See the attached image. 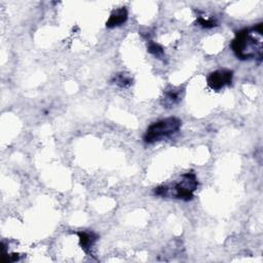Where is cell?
<instances>
[{
  "label": "cell",
  "mask_w": 263,
  "mask_h": 263,
  "mask_svg": "<svg viewBox=\"0 0 263 263\" xmlns=\"http://www.w3.org/2000/svg\"><path fill=\"white\" fill-rule=\"evenodd\" d=\"M127 10L125 7H120L112 11L108 21L106 22V27L108 28H115L118 26L123 25L127 21Z\"/></svg>",
  "instance_id": "obj_6"
},
{
  "label": "cell",
  "mask_w": 263,
  "mask_h": 263,
  "mask_svg": "<svg viewBox=\"0 0 263 263\" xmlns=\"http://www.w3.org/2000/svg\"><path fill=\"white\" fill-rule=\"evenodd\" d=\"M198 186V181L195 173L188 172L181 176L180 180L176 182L173 187L165 185L158 186L154 189V194L161 197H175L185 201L193 198V193Z\"/></svg>",
  "instance_id": "obj_2"
},
{
  "label": "cell",
  "mask_w": 263,
  "mask_h": 263,
  "mask_svg": "<svg viewBox=\"0 0 263 263\" xmlns=\"http://www.w3.org/2000/svg\"><path fill=\"white\" fill-rule=\"evenodd\" d=\"M113 82L121 88H126L133 84V79L126 73H118L114 76Z\"/></svg>",
  "instance_id": "obj_8"
},
{
  "label": "cell",
  "mask_w": 263,
  "mask_h": 263,
  "mask_svg": "<svg viewBox=\"0 0 263 263\" xmlns=\"http://www.w3.org/2000/svg\"><path fill=\"white\" fill-rule=\"evenodd\" d=\"M182 95L183 89L181 87H170L163 91L161 105L165 108H172L181 102Z\"/></svg>",
  "instance_id": "obj_5"
},
{
  "label": "cell",
  "mask_w": 263,
  "mask_h": 263,
  "mask_svg": "<svg viewBox=\"0 0 263 263\" xmlns=\"http://www.w3.org/2000/svg\"><path fill=\"white\" fill-rule=\"evenodd\" d=\"M78 236H79V243L80 247L82 248V250L87 253L90 254L91 253V249L95 246L96 241L98 240V235L93 232H88V231H79L78 232Z\"/></svg>",
  "instance_id": "obj_7"
},
{
  "label": "cell",
  "mask_w": 263,
  "mask_h": 263,
  "mask_svg": "<svg viewBox=\"0 0 263 263\" xmlns=\"http://www.w3.org/2000/svg\"><path fill=\"white\" fill-rule=\"evenodd\" d=\"M233 78V71L227 69L216 70L208 76L206 82L211 89L219 91L227 85H230Z\"/></svg>",
  "instance_id": "obj_4"
},
{
  "label": "cell",
  "mask_w": 263,
  "mask_h": 263,
  "mask_svg": "<svg viewBox=\"0 0 263 263\" xmlns=\"http://www.w3.org/2000/svg\"><path fill=\"white\" fill-rule=\"evenodd\" d=\"M147 49L148 51L154 55L155 58L157 59H161L163 58L164 55V51H163V48L158 44V43H155L153 41H149L148 44H147Z\"/></svg>",
  "instance_id": "obj_9"
},
{
  "label": "cell",
  "mask_w": 263,
  "mask_h": 263,
  "mask_svg": "<svg viewBox=\"0 0 263 263\" xmlns=\"http://www.w3.org/2000/svg\"><path fill=\"white\" fill-rule=\"evenodd\" d=\"M262 23L236 32L231 42V49L239 60L262 59Z\"/></svg>",
  "instance_id": "obj_1"
},
{
  "label": "cell",
  "mask_w": 263,
  "mask_h": 263,
  "mask_svg": "<svg viewBox=\"0 0 263 263\" xmlns=\"http://www.w3.org/2000/svg\"><path fill=\"white\" fill-rule=\"evenodd\" d=\"M197 23L199 24V26H201L203 28H213V27L217 26L216 20L210 18V17H204L202 15L197 16Z\"/></svg>",
  "instance_id": "obj_10"
},
{
  "label": "cell",
  "mask_w": 263,
  "mask_h": 263,
  "mask_svg": "<svg viewBox=\"0 0 263 263\" xmlns=\"http://www.w3.org/2000/svg\"><path fill=\"white\" fill-rule=\"evenodd\" d=\"M182 126V121L178 117H167L153 122L146 129L143 140L147 144L163 141L176 135Z\"/></svg>",
  "instance_id": "obj_3"
}]
</instances>
